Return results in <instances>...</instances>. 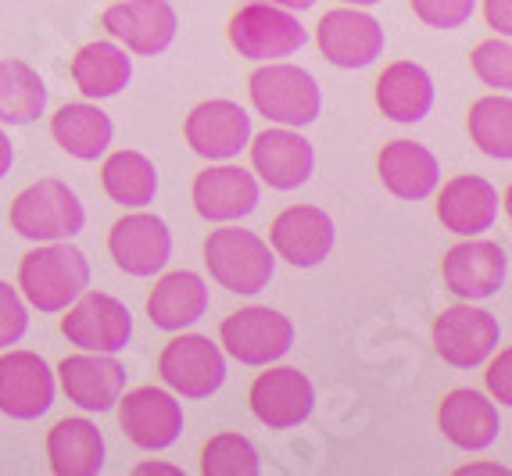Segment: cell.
<instances>
[{"label":"cell","instance_id":"f1b7e54d","mask_svg":"<svg viewBox=\"0 0 512 476\" xmlns=\"http://www.w3.org/2000/svg\"><path fill=\"white\" fill-rule=\"evenodd\" d=\"M51 136L61 151L79 158V162H97L111 147L115 126H111V119L97 104L76 101V104H61V108L54 111Z\"/></svg>","mask_w":512,"mask_h":476},{"label":"cell","instance_id":"836d02e7","mask_svg":"<svg viewBox=\"0 0 512 476\" xmlns=\"http://www.w3.org/2000/svg\"><path fill=\"white\" fill-rule=\"evenodd\" d=\"M473 76L484 86H491L495 94H509L512 86V47L509 36H491V40L477 43L470 54Z\"/></svg>","mask_w":512,"mask_h":476},{"label":"cell","instance_id":"277c9868","mask_svg":"<svg viewBox=\"0 0 512 476\" xmlns=\"http://www.w3.org/2000/svg\"><path fill=\"white\" fill-rule=\"evenodd\" d=\"M11 230L22 240L33 244H54V240H72L83 233L86 226V208L76 197V190L61 179H40L33 187L11 201Z\"/></svg>","mask_w":512,"mask_h":476},{"label":"cell","instance_id":"ac0fdd59","mask_svg":"<svg viewBox=\"0 0 512 476\" xmlns=\"http://www.w3.org/2000/svg\"><path fill=\"white\" fill-rule=\"evenodd\" d=\"M108 251L126 276L147 280L154 272H162L172 258V233L158 215L133 208L122 215L108 233Z\"/></svg>","mask_w":512,"mask_h":476},{"label":"cell","instance_id":"ab89813d","mask_svg":"<svg viewBox=\"0 0 512 476\" xmlns=\"http://www.w3.org/2000/svg\"><path fill=\"white\" fill-rule=\"evenodd\" d=\"M137 476H151V473H172V476H183L180 466H165V462H140L137 469H133Z\"/></svg>","mask_w":512,"mask_h":476},{"label":"cell","instance_id":"6da1fadb","mask_svg":"<svg viewBox=\"0 0 512 476\" xmlns=\"http://www.w3.org/2000/svg\"><path fill=\"white\" fill-rule=\"evenodd\" d=\"M86 287H90V262L69 240L33 247L18 262V290H22V298H26V305L40 308L47 315L65 312Z\"/></svg>","mask_w":512,"mask_h":476},{"label":"cell","instance_id":"7402d4cb","mask_svg":"<svg viewBox=\"0 0 512 476\" xmlns=\"http://www.w3.org/2000/svg\"><path fill=\"white\" fill-rule=\"evenodd\" d=\"M498 187L484 176H452L437 197V219L455 237H484L498 222Z\"/></svg>","mask_w":512,"mask_h":476},{"label":"cell","instance_id":"1f68e13d","mask_svg":"<svg viewBox=\"0 0 512 476\" xmlns=\"http://www.w3.org/2000/svg\"><path fill=\"white\" fill-rule=\"evenodd\" d=\"M470 140L495 162L512 158V101L509 94H487L470 104Z\"/></svg>","mask_w":512,"mask_h":476},{"label":"cell","instance_id":"9c48e42d","mask_svg":"<svg viewBox=\"0 0 512 476\" xmlns=\"http://www.w3.org/2000/svg\"><path fill=\"white\" fill-rule=\"evenodd\" d=\"M502 326L487 308H477L473 301L444 308L434 319V351L441 362L455 369H477L495 355Z\"/></svg>","mask_w":512,"mask_h":476},{"label":"cell","instance_id":"484cf974","mask_svg":"<svg viewBox=\"0 0 512 476\" xmlns=\"http://www.w3.org/2000/svg\"><path fill=\"white\" fill-rule=\"evenodd\" d=\"M208 312V283L190 269L165 272L147 294V319L165 333H180Z\"/></svg>","mask_w":512,"mask_h":476},{"label":"cell","instance_id":"9a60e30c","mask_svg":"<svg viewBox=\"0 0 512 476\" xmlns=\"http://www.w3.org/2000/svg\"><path fill=\"white\" fill-rule=\"evenodd\" d=\"M333 240V219L319 208V204H294L287 212H280L269 226V247L273 255L283 258L294 269H316L330 258Z\"/></svg>","mask_w":512,"mask_h":476},{"label":"cell","instance_id":"d4e9b609","mask_svg":"<svg viewBox=\"0 0 512 476\" xmlns=\"http://www.w3.org/2000/svg\"><path fill=\"white\" fill-rule=\"evenodd\" d=\"M376 108L398 126H416L434 108V79L416 61H391L376 79Z\"/></svg>","mask_w":512,"mask_h":476},{"label":"cell","instance_id":"83f0119b","mask_svg":"<svg viewBox=\"0 0 512 476\" xmlns=\"http://www.w3.org/2000/svg\"><path fill=\"white\" fill-rule=\"evenodd\" d=\"M47 462L58 476H97L104 469V437L90 419H61L47 430Z\"/></svg>","mask_w":512,"mask_h":476},{"label":"cell","instance_id":"3957f363","mask_svg":"<svg viewBox=\"0 0 512 476\" xmlns=\"http://www.w3.org/2000/svg\"><path fill=\"white\" fill-rule=\"evenodd\" d=\"M205 265L208 276L222 290L240 294V298H255L262 294L276 276V255L269 240H262L255 230H212L205 240Z\"/></svg>","mask_w":512,"mask_h":476},{"label":"cell","instance_id":"4dcf8cb0","mask_svg":"<svg viewBox=\"0 0 512 476\" xmlns=\"http://www.w3.org/2000/svg\"><path fill=\"white\" fill-rule=\"evenodd\" d=\"M101 187L119 208H147L158 194V169L140 151H115L101 169Z\"/></svg>","mask_w":512,"mask_h":476},{"label":"cell","instance_id":"f35d334b","mask_svg":"<svg viewBox=\"0 0 512 476\" xmlns=\"http://www.w3.org/2000/svg\"><path fill=\"white\" fill-rule=\"evenodd\" d=\"M11 165H15V147H11V136L0 129V179L8 176Z\"/></svg>","mask_w":512,"mask_h":476},{"label":"cell","instance_id":"8992f818","mask_svg":"<svg viewBox=\"0 0 512 476\" xmlns=\"http://www.w3.org/2000/svg\"><path fill=\"white\" fill-rule=\"evenodd\" d=\"M219 344L240 366H273L294 348V323L276 308L251 305L226 315L219 326Z\"/></svg>","mask_w":512,"mask_h":476},{"label":"cell","instance_id":"74e56055","mask_svg":"<svg viewBox=\"0 0 512 476\" xmlns=\"http://www.w3.org/2000/svg\"><path fill=\"white\" fill-rule=\"evenodd\" d=\"M484 18L498 36H512V0H484Z\"/></svg>","mask_w":512,"mask_h":476},{"label":"cell","instance_id":"cb8c5ba5","mask_svg":"<svg viewBox=\"0 0 512 476\" xmlns=\"http://www.w3.org/2000/svg\"><path fill=\"white\" fill-rule=\"evenodd\" d=\"M376 172L387 194L398 201H427L441 183V162L427 144L416 140H391L376 158Z\"/></svg>","mask_w":512,"mask_h":476},{"label":"cell","instance_id":"d6a6232c","mask_svg":"<svg viewBox=\"0 0 512 476\" xmlns=\"http://www.w3.org/2000/svg\"><path fill=\"white\" fill-rule=\"evenodd\" d=\"M201 473L205 476H258L262 459L244 434H215L201 448Z\"/></svg>","mask_w":512,"mask_h":476},{"label":"cell","instance_id":"ba28073f","mask_svg":"<svg viewBox=\"0 0 512 476\" xmlns=\"http://www.w3.org/2000/svg\"><path fill=\"white\" fill-rule=\"evenodd\" d=\"M158 376L169 391L183 394L190 401L212 398L226 383V355L212 337L201 333H183L172 337L158 355Z\"/></svg>","mask_w":512,"mask_h":476},{"label":"cell","instance_id":"e0dca14e","mask_svg":"<svg viewBox=\"0 0 512 476\" xmlns=\"http://www.w3.org/2000/svg\"><path fill=\"white\" fill-rule=\"evenodd\" d=\"M115 405H119V423L122 434L129 437V444H137L144 451H165L180 441L183 405L172 398V391L137 387V391H129L126 398L115 401Z\"/></svg>","mask_w":512,"mask_h":476},{"label":"cell","instance_id":"4fadbf2b","mask_svg":"<svg viewBox=\"0 0 512 476\" xmlns=\"http://www.w3.org/2000/svg\"><path fill=\"white\" fill-rule=\"evenodd\" d=\"M251 416L269 430H294L316 408V387L301 369L294 366H269L255 376L248 394Z\"/></svg>","mask_w":512,"mask_h":476},{"label":"cell","instance_id":"d6986e66","mask_svg":"<svg viewBox=\"0 0 512 476\" xmlns=\"http://www.w3.org/2000/svg\"><path fill=\"white\" fill-rule=\"evenodd\" d=\"M316 43L323 58L337 68H366L384 54V26L359 8L326 11L316 26Z\"/></svg>","mask_w":512,"mask_h":476},{"label":"cell","instance_id":"5bb4252c","mask_svg":"<svg viewBox=\"0 0 512 476\" xmlns=\"http://www.w3.org/2000/svg\"><path fill=\"white\" fill-rule=\"evenodd\" d=\"M54 391V369L43 362L36 351H11L0 355V412L18 423H33L43 412H51Z\"/></svg>","mask_w":512,"mask_h":476},{"label":"cell","instance_id":"603a6c76","mask_svg":"<svg viewBox=\"0 0 512 476\" xmlns=\"http://www.w3.org/2000/svg\"><path fill=\"white\" fill-rule=\"evenodd\" d=\"M437 426L448 437V444L462 451H484L502 434L498 405L473 387H459V391L444 394L441 408H437Z\"/></svg>","mask_w":512,"mask_h":476},{"label":"cell","instance_id":"4316f807","mask_svg":"<svg viewBox=\"0 0 512 476\" xmlns=\"http://www.w3.org/2000/svg\"><path fill=\"white\" fill-rule=\"evenodd\" d=\"M72 79L86 101H108L119 97L133 79V58L122 43L115 40H94L83 43L72 58Z\"/></svg>","mask_w":512,"mask_h":476},{"label":"cell","instance_id":"d590c367","mask_svg":"<svg viewBox=\"0 0 512 476\" xmlns=\"http://www.w3.org/2000/svg\"><path fill=\"white\" fill-rule=\"evenodd\" d=\"M29 330V308L26 298L11 283L0 280V351L15 348Z\"/></svg>","mask_w":512,"mask_h":476},{"label":"cell","instance_id":"2e32d148","mask_svg":"<svg viewBox=\"0 0 512 476\" xmlns=\"http://www.w3.org/2000/svg\"><path fill=\"white\" fill-rule=\"evenodd\" d=\"M194 212L205 222H237L248 219L262 201V183L255 172L230 162H212L194 176Z\"/></svg>","mask_w":512,"mask_h":476},{"label":"cell","instance_id":"30bf717a","mask_svg":"<svg viewBox=\"0 0 512 476\" xmlns=\"http://www.w3.org/2000/svg\"><path fill=\"white\" fill-rule=\"evenodd\" d=\"M101 26L129 54L158 58L172 47L180 18L169 0H119L101 15Z\"/></svg>","mask_w":512,"mask_h":476},{"label":"cell","instance_id":"60d3db41","mask_svg":"<svg viewBox=\"0 0 512 476\" xmlns=\"http://www.w3.org/2000/svg\"><path fill=\"white\" fill-rule=\"evenodd\" d=\"M462 473H509L505 466H498V462H470V466H462L459 469V476Z\"/></svg>","mask_w":512,"mask_h":476},{"label":"cell","instance_id":"ffe728a7","mask_svg":"<svg viewBox=\"0 0 512 476\" xmlns=\"http://www.w3.org/2000/svg\"><path fill=\"white\" fill-rule=\"evenodd\" d=\"M251 165L255 176L269 190H298L312 179L316 147L291 126H273L265 133H251Z\"/></svg>","mask_w":512,"mask_h":476},{"label":"cell","instance_id":"7c38bea8","mask_svg":"<svg viewBox=\"0 0 512 476\" xmlns=\"http://www.w3.org/2000/svg\"><path fill=\"white\" fill-rule=\"evenodd\" d=\"M444 287L462 301L495 298L509 280V255L505 247L484 237H462L441 262Z\"/></svg>","mask_w":512,"mask_h":476},{"label":"cell","instance_id":"8d00e7d4","mask_svg":"<svg viewBox=\"0 0 512 476\" xmlns=\"http://www.w3.org/2000/svg\"><path fill=\"white\" fill-rule=\"evenodd\" d=\"M498 351V348H495ZM487 391L498 405H512V351L502 348L487 366Z\"/></svg>","mask_w":512,"mask_h":476},{"label":"cell","instance_id":"7bdbcfd3","mask_svg":"<svg viewBox=\"0 0 512 476\" xmlns=\"http://www.w3.org/2000/svg\"><path fill=\"white\" fill-rule=\"evenodd\" d=\"M348 8H373V4H380V0H344Z\"/></svg>","mask_w":512,"mask_h":476},{"label":"cell","instance_id":"b9f144b4","mask_svg":"<svg viewBox=\"0 0 512 476\" xmlns=\"http://www.w3.org/2000/svg\"><path fill=\"white\" fill-rule=\"evenodd\" d=\"M273 4H280V8H287V11H308V8H316V0H273Z\"/></svg>","mask_w":512,"mask_h":476},{"label":"cell","instance_id":"e575fe53","mask_svg":"<svg viewBox=\"0 0 512 476\" xmlns=\"http://www.w3.org/2000/svg\"><path fill=\"white\" fill-rule=\"evenodd\" d=\"M412 15L430 29H459L477 11V0H409Z\"/></svg>","mask_w":512,"mask_h":476},{"label":"cell","instance_id":"5b68a950","mask_svg":"<svg viewBox=\"0 0 512 476\" xmlns=\"http://www.w3.org/2000/svg\"><path fill=\"white\" fill-rule=\"evenodd\" d=\"M230 43L248 61H283L308 43V29L298 11H287L273 0H251L230 18Z\"/></svg>","mask_w":512,"mask_h":476},{"label":"cell","instance_id":"52a82bcc","mask_svg":"<svg viewBox=\"0 0 512 476\" xmlns=\"http://www.w3.org/2000/svg\"><path fill=\"white\" fill-rule=\"evenodd\" d=\"M61 315V333L72 348L97 351V355H119L133 340V315L115 294L83 290Z\"/></svg>","mask_w":512,"mask_h":476},{"label":"cell","instance_id":"f546056e","mask_svg":"<svg viewBox=\"0 0 512 476\" xmlns=\"http://www.w3.org/2000/svg\"><path fill=\"white\" fill-rule=\"evenodd\" d=\"M47 111V83L33 65L0 61V126H29Z\"/></svg>","mask_w":512,"mask_h":476},{"label":"cell","instance_id":"7a4b0ae2","mask_svg":"<svg viewBox=\"0 0 512 476\" xmlns=\"http://www.w3.org/2000/svg\"><path fill=\"white\" fill-rule=\"evenodd\" d=\"M248 94L258 115H265L273 126L305 129L323 111V90L316 76L291 61H262V68H255L248 79Z\"/></svg>","mask_w":512,"mask_h":476},{"label":"cell","instance_id":"8fae6325","mask_svg":"<svg viewBox=\"0 0 512 476\" xmlns=\"http://www.w3.org/2000/svg\"><path fill=\"white\" fill-rule=\"evenodd\" d=\"M190 151L205 162H233L251 144V115L237 101H201L183 122Z\"/></svg>","mask_w":512,"mask_h":476},{"label":"cell","instance_id":"44dd1931","mask_svg":"<svg viewBox=\"0 0 512 476\" xmlns=\"http://www.w3.org/2000/svg\"><path fill=\"white\" fill-rule=\"evenodd\" d=\"M58 380L65 398L83 412H111L115 401L126 391V366L115 355H97V351H79V355L61 358Z\"/></svg>","mask_w":512,"mask_h":476}]
</instances>
